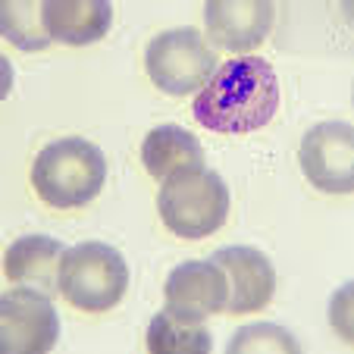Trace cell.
I'll use <instances>...</instances> for the list:
<instances>
[{"label": "cell", "instance_id": "cell-1", "mask_svg": "<svg viewBox=\"0 0 354 354\" xmlns=\"http://www.w3.org/2000/svg\"><path fill=\"white\" fill-rule=\"evenodd\" d=\"M279 79L261 57H235L214 69L194 94L192 113L216 135H248L263 129L279 110Z\"/></svg>", "mask_w": 354, "mask_h": 354}, {"label": "cell", "instance_id": "cell-8", "mask_svg": "<svg viewBox=\"0 0 354 354\" xmlns=\"http://www.w3.org/2000/svg\"><path fill=\"white\" fill-rule=\"evenodd\" d=\"M167 310L182 320L204 323L207 317L223 314L229 301L226 273L216 261H185L169 270L163 286Z\"/></svg>", "mask_w": 354, "mask_h": 354}, {"label": "cell", "instance_id": "cell-6", "mask_svg": "<svg viewBox=\"0 0 354 354\" xmlns=\"http://www.w3.org/2000/svg\"><path fill=\"white\" fill-rule=\"evenodd\" d=\"M60 339V314L50 295L16 286L0 295V351L44 354Z\"/></svg>", "mask_w": 354, "mask_h": 354}, {"label": "cell", "instance_id": "cell-4", "mask_svg": "<svg viewBox=\"0 0 354 354\" xmlns=\"http://www.w3.org/2000/svg\"><path fill=\"white\" fill-rule=\"evenodd\" d=\"M129 288V263L113 245L82 241L63 248L57 267V292L85 314H104L116 308Z\"/></svg>", "mask_w": 354, "mask_h": 354}, {"label": "cell", "instance_id": "cell-17", "mask_svg": "<svg viewBox=\"0 0 354 354\" xmlns=\"http://www.w3.org/2000/svg\"><path fill=\"white\" fill-rule=\"evenodd\" d=\"M13 82H16V73H13V63L7 60V57L0 54V104L10 97V91H13Z\"/></svg>", "mask_w": 354, "mask_h": 354}, {"label": "cell", "instance_id": "cell-15", "mask_svg": "<svg viewBox=\"0 0 354 354\" xmlns=\"http://www.w3.org/2000/svg\"><path fill=\"white\" fill-rule=\"evenodd\" d=\"M41 3L44 0H0V35L26 54L50 44V35L41 22Z\"/></svg>", "mask_w": 354, "mask_h": 354}, {"label": "cell", "instance_id": "cell-13", "mask_svg": "<svg viewBox=\"0 0 354 354\" xmlns=\"http://www.w3.org/2000/svg\"><path fill=\"white\" fill-rule=\"evenodd\" d=\"M141 163L154 179H167L169 173H179V169L204 167V147L188 129L163 122L151 129L141 141Z\"/></svg>", "mask_w": 354, "mask_h": 354}, {"label": "cell", "instance_id": "cell-3", "mask_svg": "<svg viewBox=\"0 0 354 354\" xmlns=\"http://www.w3.org/2000/svg\"><path fill=\"white\" fill-rule=\"evenodd\" d=\"M157 210L163 226L179 239H207L229 220L232 194L220 173L207 167H188L160 179Z\"/></svg>", "mask_w": 354, "mask_h": 354}, {"label": "cell", "instance_id": "cell-16", "mask_svg": "<svg viewBox=\"0 0 354 354\" xmlns=\"http://www.w3.org/2000/svg\"><path fill=\"white\" fill-rule=\"evenodd\" d=\"M298 339L292 333H286L282 326H273V323H254V326H241L235 333V339L229 342V351H298Z\"/></svg>", "mask_w": 354, "mask_h": 354}, {"label": "cell", "instance_id": "cell-14", "mask_svg": "<svg viewBox=\"0 0 354 354\" xmlns=\"http://www.w3.org/2000/svg\"><path fill=\"white\" fill-rule=\"evenodd\" d=\"M214 348V335L204 323L182 320V317L160 310L147 326V351L154 354H176V351H192L204 354Z\"/></svg>", "mask_w": 354, "mask_h": 354}, {"label": "cell", "instance_id": "cell-11", "mask_svg": "<svg viewBox=\"0 0 354 354\" xmlns=\"http://www.w3.org/2000/svg\"><path fill=\"white\" fill-rule=\"evenodd\" d=\"M41 22L50 41L66 47H85L107 38L113 26V3L110 0H44Z\"/></svg>", "mask_w": 354, "mask_h": 354}, {"label": "cell", "instance_id": "cell-5", "mask_svg": "<svg viewBox=\"0 0 354 354\" xmlns=\"http://www.w3.org/2000/svg\"><path fill=\"white\" fill-rule=\"evenodd\" d=\"M220 66L214 47L198 28H167L154 35L145 50V69L160 91L173 97L198 94Z\"/></svg>", "mask_w": 354, "mask_h": 354}, {"label": "cell", "instance_id": "cell-10", "mask_svg": "<svg viewBox=\"0 0 354 354\" xmlns=\"http://www.w3.org/2000/svg\"><path fill=\"white\" fill-rule=\"evenodd\" d=\"M210 261L220 263L229 282V314H254L263 310L276 295V270L270 257L257 248L248 245H229L214 251Z\"/></svg>", "mask_w": 354, "mask_h": 354}, {"label": "cell", "instance_id": "cell-7", "mask_svg": "<svg viewBox=\"0 0 354 354\" xmlns=\"http://www.w3.org/2000/svg\"><path fill=\"white\" fill-rule=\"evenodd\" d=\"M298 163L304 179L326 194L354 192V132L348 122H320L301 138Z\"/></svg>", "mask_w": 354, "mask_h": 354}, {"label": "cell", "instance_id": "cell-9", "mask_svg": "<svg viewBox=\"0 0 354 354\" xmlns=\"http://www.w3.org/2000/svg\"><path fill=\"white\" fill-rule=\"evenodd\" d=\"M273 0H204V28L229 54H251L270 38Z\"/></svg>", "mask_w": 354, "mask_h": 354}, {"label": "cell", "instance_id": "cell-12", "mask_svg": "<svg viewBox=\"0 0 354 354\" xmlns=\"http://www.w3.org/2000/svg\"><path fill=\"white\" fill-rule=\"evenodd\" d=\"M60 254L63 241L50 239V235H22L3 254V273L16 286H32L44 295H54Z\"/></svg>", "mask_w": 354, "mask_h": 354}, {"label": "cell", "instance_id": "cell-2", "mask_svg": "<svg viewBox=\"0 0 354 354\" xmlns=\"http://www.w3.org/2000/svg\"><path fill=\"white\" fill-rule=\"evenodd\" d=\"M107 160L94 141L60 138L38 151L32 163V188L44 204L57 210L85 207L104 192Z\"/></svg>", "mask_w": 354, "mask_h": 354}]
</instances>
